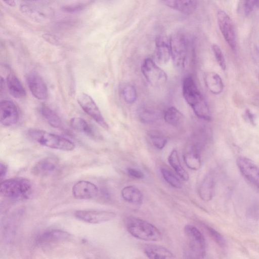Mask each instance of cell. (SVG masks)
I'll return each instance as SVG.
<instances>
[{
    "mask_svg": "<svg viewBox=\"0 0 259 259\" xmlns=\"http://www.w3.org/2000/svg\"><path fill=\"white\" fill-rule=\"evenodd\" d=\"M183 159L190 169L194 170L199 169L201 165L199 148L192 146L184 154Z\"/></svg>",
    "mask_w": 259,
    "mask_h": 259,
    "instance_id": "obj_22",
    "label": "cell"
},
{
    "mask_svg": "<svg viewBox=\"0 0 259 259\" xmlns=\"http://www.w3.org/2000/svg\"><path fill=\"white\" fill-rule=\"evenodd\" d=\"M26 135L30 140L52 149L68 151L75 147L74 143L69 139L41 130L30 128Z\"/></svg>",
    "mask_w": 259,
    "mask_h": 259,
    "instance_id": "obj_2",
    "label": "cell"
},
{
    "mask_svg": "<svg viewBox=\"0 0 259 259\" xmlns=\"http://www.w3.org/2000/svg\"><path fill=\"white\" fill-rule=\"evenodd\" d=\"M141 71L147 81L153 87L162 86L167 81L166 73L150 58L144 60Z\"/></svg>",
    "mask_w": 259,
    "mask_h": 259,
    "instance_id": "obj_7",
    "label": "cell"
},
{
    "mask_svg": "<svg viewBox=\"0 0 259 259\" xmlns=\"http://www.w3.org/2000/svg\"><path fill=\"white\" fill-rule=\"evenodd\" d=\"M42 38L48 42L56 46L60 45L61 39L56 35L50 33H44L42 35Z\"/></svg>",
    "mask_w": 259,
    "mask_h": 259,
    "instance_id": "obj_36",
    "label": "cell"
},
{
    "mask_svg": "<svg viewBox=\"0 0 259 259\" xmlns=\"http://www.w3.org/2000/svg\"><path fill=\"white\" fill-rule=\"evenodd\" d=\"M169 41L174 64L177 68H182L187 57L189 39L186 33L179 31L171 34Z\"/></svg>",
    "mask_w": 259,
    "mask_h": 259,
    "instance_id": "obj_6",
    "label": "cell"
},
{
    "mask_svg": "<svg viewBox=\"0 0 259 259\" xmlns=\"http://www.w3.org/2000/svg\"><path fill=\"white\" fill-rule=\"evenodd\" d=\"M161 172L164 179L172 187L180 189L182 185L180 180L172 173V172L166 167L161 168Z\"/></svg>",
    "mask_w": 259,
    "mask_h": 259,
    "instance_id": "obj_32",
    "label": "cell"
},
{
    "mask_svg": "<svg viewBox=\"0 0 259 259\" xmlns=\"http://www.w3.org/2000/svg\"><path fill=\"white\" fill-rule=\"evenodd\" d=\"M214 191V179L211 175H208L203 179L199 186V195L203 201H209L213 198Z\"/></svg>",
    "mask_w": 259,
    "mask_h": 259,
    "instance_id": "obj_21",
    "label": "cell"
},
{
    "mask_svg": "<svg viewBox=\"0 0 259 259\" xmlns=\"http://www.w3.org/2000/svg\"><path fill=\"white\" fill-rule=\"evenodd\" d=\"M6 5L11 7H15L16 6V3L15 0H2Z\"/></svg>",
    "mask_w": 259,
    "mask_h": 259,
    "instance_id": "obj_41",
    "label": "cell"
},
{
    "mask_svg": "<svg viewBox=\"0 0 259 259\" xmlns=\"http://www.w3.org/2000/svg\"><path fill=\"white\" fill-rule=\"evenodd\" d=\"M78 220L90 224H100L113 220L116 213L106 210H79L74 213Z\"/></svg>",
    "mask_w": 259,
    "mask_h": 259,
    "instance_id": "obj_10",
    "label": "cell"
},
{
    "mask_svg": "<svg viewBox=\"0 0 259 259\" xmlns=\"http://www.w3.org/2000/svg\"><path fill=\"white\" fill-rule=\"evenodd\" d=\"M211 48L218 64L222 70H225L226 68V61L221 48L216 44H213Z\"/></svg>",
    "mask_w": 259,
    "mask_h": 259,
    "instance_id": "obj_34",
    "label": "cell"
},
{
    "mask_svg": "<svg viewBox=\"0 0 259 259\" xmlns=\"http://www.w3.org/2000/svg\"><path fill=\"white\" fill-rule=\"evenodd\" d=\"M31 192L30 181L24 178H13L1 183L0 192L5 197L12 199L27 198Z\"/></svg>",
    "mask_w": 259,
    "mask_h": 259,
    "instance_id": "obj_4",
    "label": "cell"
},
{
    "mask_svg": "<svg viewBox=\"0 0 259 259\" xmlns=\"http://www.w3.org/2000/svg\"><path fill=\"white\" fill-rule=\"evenodd\" d=\"M152 145L158 149H163L167 143V139L161 133L155 131H151L148 134Z\"/></svg>",
    "mask_w": 259,
    "mask_h": 259,
    "instance_id": "obj_31",
    "label": "cell"
},
{
    "mask_svg": "<svg viewBox=\"0 0 259 259\" xmlns=\"http://www.w3.org/2000/svg\"><path fill=\"white\" fill-rule=\"evenodd\" d=\"M139 116L143 122L151 123L158 120L160 114L158 112L153 109L144 108L140 110Z\"/></svg>",
    "mask_w": 259,
    "mask_h": 259,
    "instance_id": "obj_30",
    "label": "cell"
},
{
    "mask_svg": "<svg viewBox=\"0 0 259 259\" xmlns=\"http://www.w3.org/2000/svg\"><path fill=\"white\" fill-rule=\"evenodd\" d=\"M69 122L74 130L92 138L96 137V133L92 127L83 118L74 117L70 120Z\"/></svg>",
    "mask_w": 259,
    "mask_h": 259,
    "instance_id": "obj_26",
    "label": "cell"
},
{
    "mask_svg": "<svg viewBox=\"0 0 259 259\" xmlns=\"http://www.w3.org/2000/svg\"><path fill=\"white\" fill-rule=\"evenodd\" d=\"M98 188L93 183L88 181L76 182L72 189L73 196L77 199H89L94 198L98 193Z\"/></svg>",
    "mask_w": 259,
    "mask_h": 259,
    "instance_id": "obj_14",
    "label": "cell"
},
{
    "mask_svg": "<svg viewBox=\"0 0 259 259\" xmlns=\"http://www.w3.org/2000/svg\"><path fill=\"white\" fill-rule=\"evenodd\" d=\"M84 8L82 4H77L75 5L66 6L62 8L64 12L67 13H75L79 12Z\"/></svg>",
    "mask_w": 259,
    "mask_h": 259,
    "instance_id": "obj_37",
    "label": "cell"
},
{
    "mask_svg": "<svg viewBox=\"0 0 259 259\" xmlns=\"http://www.w3.org/2000/svg\"><path fill=\"white\" fill-rule=\"evenodd\" d=\"M168 161L182 180L185 181L189 180V176L181 165L177 150L174 149L171 151L168 157Z\"/></svg>",
    "mask_w": 259,
    "mask_h": 259,
    "instance_id": "obj_25",
    "label": "cell"
},
{
    "mask_svg": "<svg viewBox=\"0 0 259 259\" xmlns=\"http://www.w3.org/2000/svg\"><path fill=\"white\" fill-rule=\"evenodd\" d=\"M182 92L185 101L195 115L200 119L210 121L211 116L207 103L191 76H187L184 79Z\"/></svg>",
    "mask_w": 259,
    "mask_h": 259,
    "instance_id": "obj_1",
    "label": "cell"
},
{
    "mask_svg": "<svg viewBox=\"0 0 259 259\" xmlns=\"http://www.w3.org/2000/svg\"><path fill=\"white\" fill-rule=\"evenodd\" d=\"M245 114L246 115V116H247V118L250 122L252 124L255 125V122L254 115L248 109L246 110Z\"/></svg>",
    "mask_w": 259,
    "mask_h": 259,
    "instance_id": "obj_40",
    "label": "cell"
},
{
    "mask_svg": "<svg viewBox=\"0 0 259 259\" xmlns=\"http://www.w3.org/2000/svg\"><path fill=\"white\" fill-rule=\"evenodd\" d=\"M167 7L186 15L193 13L196 9L198 0H162Z\"/></svg>",
    "mask_w": 259,
    "mask_h": 259,
    "instance_id": "obj_17",
    "label": "cell"
},
{
    "mask_svg": "<svg viewBox=\"0 0 259 259\" xmlns=\"http://www.w3.org/2000/svg\"><path fill=\"white\" fill-rule=\"evenodd\" d=\"M156 56L158 60L162 64L166 63L171 57L169 39L160 35L155 39Z\"/></svg>",
    "mask_w": 259,
    "mask_h": 259,
    "instance_id": "obj_18",
    "label": "cell"
},
{
    "mask_svg": "<svg viewBox=\"0 0 259 259\" xmlns=\"http://www.w3.org/2000/svg\"><path fill=\"white\" fill-rule=\"evenodd\" d=\"M249 1L254 5L256 8H259V0H249Z\"/></svg>",
    "mask_w": 259,
    "mask_h": 259,
    "instance_id": "obj_42",
    "label": "cell"
},
{
    "mask_svg": "<svg viewBox=\"0 0 259 259\" xmlns=\"http://www.w3.org/2000/svg\"><path fill=\"white\" fill-rule=\"evenodd\" d=\"M7 86L10 95L16 99L26 97V93L19 78L14 74L10 73L6 79Z\"/></svg>",
    "mask_w": 259,
    "mask_h": 259,
    "instance_id": "obj_20",
    "label": "cell"
},
{
    "mask_svg": "<svg viewBox=\"0 0 259 259\" xmlns=\"http://www.w3.org/2000/svg\"><path fill=\"white\" fill-rule=\"evenodd\" d=\"M7 170V165L5 163L1 162L0 164V177L1 180H2L3 178L6 176Z\"/></svg>",
    "mask_w": 259,
    "mask_h": 259,
    "instance_id": "obj_39",
    "label": "cell"
},
{
    "mask_svg": "<svg viewBox=\"0 0 259 259\" xmlns=\"http://www.w3.org/2000/svg\"><path fill=\"white\" fill-rule=\"evenodd\" d=\"M19 119V113L16 104L11 100H4L0 103V121L5 126L16 124Z\"/></svg>",
    "mask_w": 259,
    "mask_h": 259,
    "instance_id": "obj_13",
    "label": "cell"
},
{
    "mask_svg": "<svg viewBox=\"0 0 259 259\" xmlns=\"http://www.w3.org/2000/svg\"><path fill=\"white\" fill-rule=\"evenodd\" d=\"M184 232L188 241V248L185 255L188 258H202L205 255V242L201 232L195 226L187 225Z\"/></svg>",
    "mask_w": 259,
    "mask_h": 259,
    "instance_id": "obj_5",
    "label": "cell"
},
{
    "mask_svg": "<svg viewBox=\"0 0 259 259\" xmlns=\"http://www.w3.org/2000/svg\"><path fill=\"white\" fill-rule=\"evenodd\" d=\"M27 83L32 95L39 100H45L48 97L47 84L42 77L36 72L32 71L26 76Z\"/></svg>",
    "mask_w": 259,
    "mask_h": 259,
    "instance_id": "obj_11",
    "label": "cell"
},
{
    "mask_svg": "<svg viewBox=\"0 0 259 259\" xmlns=\"http://www.w3.org/2000/svg\"><path fill=\"white\" fill-rule=\"evenodd\" d=\"M77 102L82 109L91 117L100 126L105 130L109 128V125L103 117L98 106L89 95L82 93L78 96Z\"/></svg>",
    "mask_w": 259,
    "mask_h": 259,
    "instance_id": "obj_8",
    "label": "cell"
},
{
    "mask_svg": "<svg viewBox=\"0 0 259 259\" xmlns=\"http://www.w3.org/2000/svg\"><path fill=\"white\" fill-rule=\"evenodd\" d=\"M122 95L124 100L129 104L134 103L137 96L135 88L131 84H127L123 88Z\"/></svg>",
    "mask_w": 259,
    "mask_h": 259,
    "instance_id": "obj_33",
    "label": "cell"
},
{
    "mask_svg": "<svg viewBox=\"0 0 259 259\" xmlns=\"http://www.w3.org/2000/svg\"><path fill=\"white\" fill-rule=\"evenodd\" d=\"M143 250L146 256L151 259H169L175 257L169 250L159 245H146L143 247Z\"/></svg>",
    "mask_w": 259,
    "mask_h": 259,
    "instance_id": "obj_19",
    "label": "cell"
},
{
    "mask_svg": "<svg viewBox=\"0 0 259 259\" xmlns=\"http://www.w3.org/2000/svg\"><path fill=\"white\" fill-rule=\"evenodd\" d=\"M126 171L130 177L135 179H143L144 177V174L141 170L135 168H127Z\"/></svg>",
    "mask_w": 259,
    "mask_h": 259,
    "instance_id": "obj_38",
    "label": "cell"
},
{
    "mask_svg": "<svg viewBox=\"0 0 259 259\" xmlns=\"http://www.w3.org/2000/svg\"><path fill=\"white\" fill-rule=\"evenodd\" d=\"M206 230L212 239L221 247L225 246V241L223 237L218 231L209 226H206Z\"/></svg>",
    "mask_w": 259,
    "mask_h": 259,
    "instance_id": "obj_35",
    "label": "cell"
},
{
    "mask_svg": "<svg viewBox=\"0 0 259 259\" xmlns=\"http://www.w3.org/2000/svg\"><path fill=\"white\" fill-rule=\"evenodd\" d=\"M59 167V161L56 157L49 156L37 161L32 169L37 176H47L55 172Z\"/></svg>",
    "mask_w": 259,
    "mask_h": 259,
    "instance_id": "obj_16",
    "label": "cell"
},
{
    "mask_svg": "<svg viewBox=\"0 0 259 259\" xmlns=\"http://www.w3.org/2000/svg\"><path fill=\"white\" fill-rule=\"evenodd\" d=\"M217 17L220 30L225 40L232 50H235L237 39L232 20L223 11H219L217 13Z\"/></svg>",
    "mask_w": 259,
    "mask_h": 259,
    "instance_id": "obj_9",
    "label": "cell"
},
{
    "mask_svg": "<svg viewBox=\"0 0 259 259\" xmlns=\"http://www.w3.org/2000/svg\"><path fill=\"white\" fill-rule=\"evenodd\" d=\"M21 12L25 16L40 22L46 20L47 17L39 9L27 5H22L20 7Z\"/></svg>",
    "mask_w": 259,
    "mask_h": 259,
    "instance_id": "obj_29",
    "label": "cell"
},
{
    "mask_svg": "<svg viewBox=\"0 0 259 259\" xmlns=\"http://www.w3.org/2000/svg\"><path fill=\"white\" fill-rule=\"evenodd\" d=\"M70 235L67 232L58 229L46 231L37 238V242L41 245H50L64 241L69 238Z\"/></svg>",
    "mask_w": 259,
    "mask_h": 259,
    "instance_id": "obj_15",
    "label": "cell"
},
{
    "mask_svg": "<svg viewBox=\"0 0 259 259\" xmlns=\"http://www.w3.org/2000/svg\"><path fill=\"white\" fill-rule=\"evenodd\" d=\"M122 198L127 202L140 204L143 201V194L140 190L134 186H126L121 191Z\"/></svg>",
    "mask_w": 259,
    "mask_h": 259,
    "instance_id": "obj_24",
    "label": "cell"
},
{
    "mask_svg": "<svg viewBox=\"0 0 259 259\" xmlns=\"http://www.w3.org/2000/svg\"><path fill=\"white\" fill-rule=\"evenodd\" d=\"M128 232L139 239L157 241L162 238V234L155 226L141 219L130 217L125 221Z\"/></svg>",
    "mask_w": 259,
    "mask_h": 259,
    "instance_id": "obj_3",
    "label": "cell"
},
{
    "mask_svg": "<svg viewBox=\"0 0 259 259\" xmlns=\"http://www.w3.org/2000/svg\"><path fill=\"white\" fill-rule=\"evenodd\" d=\"M236 162L243 176L259 189V167L250 159L245 157H238Z\"/></svg>",
    "mask_w": 259,
    "mask_h": 259,
    "instance_id": "obj_12",
    "label": "cell"
},
{
    "mask_svg": "<svg viewBox=\"0 0 259 259\" xmlns=\"http://www.w3.org/2000/svg\"><path fill=\"white\" fill-rule=\"evenodd\" d=\"M165 121L173 126H179L183 123L184 116L183 113L175 107L167 108L163 115Z\"/></svg>",
    "mask_w": 259,
    "mask_h": 259,
    "instance_id": "obj_28",
    "label": "cell"
},
{
    "mask_svg": "<svg viewBox=\"0 0 259 259\" xmlns=\"http://www.w3.org/2000/svg\"><path fill=\"white\" fill-rule=\"evenodd\" d=\"M39 112L43 118L52 127L60 128L62 122L58 115L49 107L42 105L39 108Z\"/></svg>",
    "mask_w": 259,
    "mask_h": 259,
    "instance_id": "obj_27",
    "label": "cell"
},
{
    "mask_svg": "<svg viewBox=\"0 0 259 259\" xmlns=\"http://www.w3.org/2000/svg\"><path fill=\"white\" fill-rule=\"evenodd\" d=\"M204 81L207 88L213 94H219L223 90L224 84L222 79L215 72L207 73L205 75Z\"/></svg>",
    "mask_w": 259,
    "mask_h": 259,
    "instance_id": "obj_23",
    "label": "cell"
}]
</instances>
